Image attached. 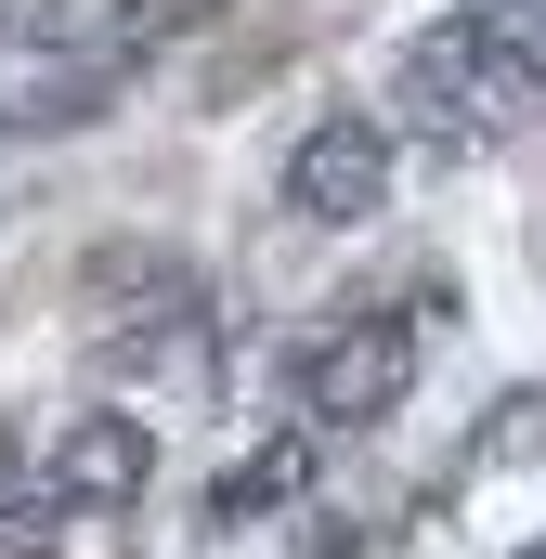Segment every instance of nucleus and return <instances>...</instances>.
Masks as SVG:
<instances>
[{"instance_id":"f257e3e1","label":"nucleus","mask_w":546,"mask_h":559,"mask_svg":"<svg viewBox=\"0 0 546 559\" xmlns=\"http://www.w3.org/2000/svg\"><path fill=\"white\" fill-rule=\"evenodd\" d=\"M182 39V0H0V131H79Z\"/></svg>"},{"instance_id":"f03ea898","label":"nucleus","mask_w":546,"mask_h":559,"mask_svg":"<svg viewBox=\"0 0 546 559\" xmlns=\"http://www.w3.org/2000/svg\"><path fill=\"white\" fill-rule=\"evenodd\" d=\"M391 105L416 143H508L546 105V0H455L391 52Z\"/></svg>"},{"instance_id":"7ed1b4c3","label":"nucleus","mask_w":546,"mask_h":559,"mask_svg":"<svg viewBox=\"0 0 546 559\" xmlns=\"http://www.w3.org/2000/svg\"><path fill=\"white\" fill-rule=\"evenodd\" d=\"M429 312H442V274H391V286H352L339 312H312V338L286 352L299 429H378L429 365Z\"/></svg>"},{"instance_id":"20e7f679","label":"nucleus","mask_w":546,"mask_h":559,"mask_svg":"<svg viewBox=\"0 0 546 559\" xmlns=\"http://www.w3.org/2000/svg\"><path fill=\"white\" fill-rule=\"evenodd\" d=\"M286 222H325V235H352V222H378L391 209V131L378 118H352V105H325L312 131L286 143Z\"/></svg>"},{"instance_id":"39448f33","label":"nucleus","mask_w":546,"mask_h":559,"mask_svg":"<svg viewBox=\"0 0 546 559\" xmlns=\"http://www.w3.org/2000/svg\"><path fill=\"white\" fill-rule=\"evenodd\" d=\"M39 481H52L66 521H118V508H143V481H156V442H143V417L92 404V417H66L39 442Z\"/></svg>"},{"instance_id":"423d86ee","label":"nucleus","mask_w":546,"mask_h":559,"mask_svg":"<svg viewBox=\"0 0 546 559\" xmlns=\"http://www.w3.org/2000/svg\"><path fill=\"white\" fill-rule=\"evenodd\" d=\"M79 286L105 299V325H118V338H182V325L209 312V286L182 274L169 248H131V235H118V248H92V261H79Z\"/></svg>"},{"instance_id":"0eeeda50","label":"nucleus","mask_w":546,"mask_h":559,"mask_svg":"<svg viewBox=\"0 0 546 559\" xmlns=\"http://www.w3.org/2000/svg\"><path fill=\"white\" fill-rule=\"evenodd\" d=\"M52 521H66V508H52V481L0 455V559H52Z\"/></svg>"},{"instance_id":"6e6552de","label":"nucleus","mask_w":546,"mask_h":559,"mask_svg":"<svg viewBox=\"0 0 546 559\" xmlns=\"http://www.w3.org/2000/svg\"><path fill=\"white\" fill-rule=\"evenodd\" d=\"M521 559H546V534H534V547H521Z\"/></svg>"}]
</instances>
